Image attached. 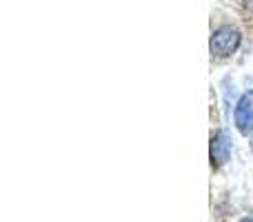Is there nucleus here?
Instances as JSON below:
<instances>
[{"instance_id": "2", "label": "nucleus", "mask_w": 253, "mask_h": 222, "mask_svg": "<svg viewBox=\"0 0 253 222\" xmlns=\"http://www.w3.org/2000/svg\"><path fill=\"white\" fill-rule=\"evenodd\" d=\"M233 122H236L238 131H240L242 135H251V131H253V98H251V93H245V96L236 102Z\"/></svg>"}, {"instance_id": "3", "label": "nucleus", "mask_w": 253, "mask_h": 222, "mask_svg": "<svg viewBox=\"0 0 253 222\" xmlns=\"http://www.w3.org/2000/svg\"><path fill=\"white\" fill-rule=\"evenodd\" d=\"M229 153H231V140L229 133L224 129H215L211 133V165L220 167L229 160Z\"/></svg>"}, {"instance_id": "1", "label": "nucleus", "mask_w": 253, "mask_h": 222, "mask_svg": "<svg viewBox=\"0 0 253 222\" xmlns=\"http://www.w3.org/2000/svg\"><path fill=\"white\" fill-rule=\"evenodd\" d=\"M242 44V31L236 25H220L211 34L209 49L213 58H229L240 49Z\"/></svg>"}, {"instance_id": "4", "label": "nucleus", "mask_w": 253, "mask_h": 222, "mask_svg": "<svg viewBox=\"0 0 253 222\" xmlns=\"http://www.w3.org/2000/svg\"><path fill=\"white\" fill-rule=\"evenodd\" d=\"M245 16H253V0H236Z\"/></svg>"}]
</instances>
